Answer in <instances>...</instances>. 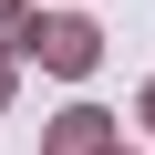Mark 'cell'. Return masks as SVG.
I'll list each match as a JSON object with an SVG mask.
<instances>
[{"label": "cell", "mask_w": 155, "mask_h": 155, "mask_svg": "<svg viewBox=\"0 0 155 155\" xmlns=\"http://www.w3.org/2000/svg\"><path fill=\"white\" fill-rule=\"evenodd\" d=\"M31 52H41L52 72H93V31H83V21H52V31H31Z\"/></svg>", "instance_id": "6da1fadb"}, {"label": "cell", "mask_w": 155, "mask_h": 155, "mask_svg": "<svg viewBox=\"0 0 155 155\" xmlns=\"http://www.w3.org/2000/svg\"><path fill=\"white\" fill-rule=\"evenodd\" d=\"M93 134H104V114H62V134H52V155H93Z\"/></svg>", "instance_id": "7a4b0ae2"}]
</instances>
